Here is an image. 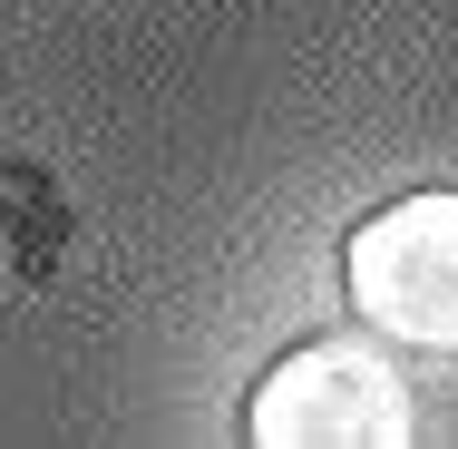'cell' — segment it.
Wrapping results in <instances>:
<instances>
[{
  "instance_id": "2",
  "label": "cell",
  "mask_w": 458,
  "mask_h": 449,
  "mask_svg": "<svg viewBox=\"0 0 458 449\" xmlns=\"http://www.w3.org/2000/svg\"><path fill=\"white\" fill-rule=\"evenodd\" d=\"M342 293L380 342L458 352V186L400 195L342 235Z\"/></svg>"
},
{
  "instance_id": "1",
  "label": "cell",
  "mask_w": 458,
  "mask_h": 449,
  "mask_svg": "<svg viewBox=\"0 0 458 449\" xmlns=\"http://www.w3.org/2000/svg\"><path fill=\"white\" fill-rule=\"evenodd\" d=\"M244 440L264 449H400L420 440V391L380 352V332H312L254 381Z\"/></svg>"
}]
</instances>
